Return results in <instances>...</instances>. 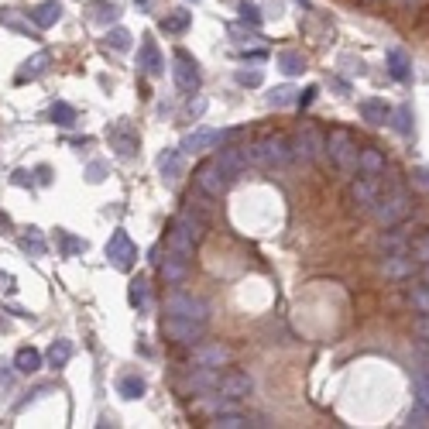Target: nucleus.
<instances>
[{"mask_svg":"<svg viewBox=\"0 0 429 429\" xmlns=\"http://www.w3.org/2000/svg\"><path fill=\"white\" fill-rule=\"evenodd\" d=\"M192 182H196V189H203L210 199H220V196L230 189V182H234V179H230V175H227V172H223L216 161H203V165L192 172Z\"/></svg>","mask_w":429,"mask_h":429,"instance_id":"nucleus-8","label":"nucleus"},{"mask_svg":"<svg viewBox=\"0 0 429 429\" xmlns=\"http://www.w3.org/2000/svg\"><path fill=\"white\" fill-rule=\"evenodd\" d=\"M388 113H392V110L385 107L381 100H364V104H361V117H364L371 128H381V124H388Z\"/></svg>","mask_w":429,"mask_h":429,"instance_id":"nucleus-29","label":"nucleus"},{"mask_svg":"<svg viewBox=\"0 0 429 429\" xmlns=\"http://www.w3.org/2000/svg\"><path fill=\"white\" fill-rule=\"evenodd\" d=\"M412 385H416V402L429 409V368H416Z\"/></svg>","mask_w":429,"mask_h":429,"instance_id":"nucleus-37","label":"nucleus"},{"mask_svg":"<svg viewBox=\"0 0 429 429\" xmlns=\"http://www.w3.org/2000/svg\"><path fill=\"white\" fill-rule=\"evenodd\" d=\"M158 172L165 182H175L182 172H186V151L182 148H165L158 155Z\"/></svg>","mask_w":429,"mask_h":429,"instance_id":"nucleus-19","label":"nucleus"},{"mask_svg":"<svg viewBox=\"0 0 429 429\" xmlns=\"http://www.w3.org/2000/svg\"><path fill=\"white\" fill-rule=\"evenodd\" d=\"M52 120L58 124V128H73L76 124V107H69V104H52Z\"/></svg>","mask_w":429,"mask_h":429,"instance_id":"nucleus-39","label":"nucleus"},{"mask_svg":"<svg viewBox=\"0 0 429 429\" xmlns=\"http://www.w3.org/2000/svg\"><path fill=\"white\" fill-rule=\"evenodd\" d=\"M412 333H416L419 340H426V344H429V313H419V316H416V323H412Z\"/></svg>","mask_w":429,"mask_h":429,"instance_id":"nucleus-46","label":"nucleus"},{"mask_svg":"<svg viewBox=\"0 0 429 429\" xmlns=\"http://www.w3.org/2000/svg\"><path fill=\"white\" fill-rule=\"evenodd\" d=\"M388 73H392V80L412 82V62H409V55L402 49H392L388 52Z\"/></svg>","mask_w":429,"mask_h":429,"instance_id":"nucleus-26","label":"nucleus"},{"mask_svg":"<svg viewBox=\"0 0 429 429\" xmlns=\"http://www.w3.org/2000/svg\"><path fill=\"white\" fill-rule=\"evenodd\" d=\"M158 271H161V282L165 285H182L189 278V271H192V261L182 258V254L165 251V261H158Z\"/></svg>","mask_w":429,"mask_h":429,"instance_id":"nucleus-16","label":"nucleus"},{"mask_svg":"<svg viewBox=\"0 0 429 429\" xmlns=\"http://www.w3.org/2000/svg\"><path fill=\"white\" fill-rule=\"evenodd\" d=\"M172 223H179L192 244H203L206 230H210V213H206V210H199V206H189V203H186V206H182V213L175 216Z\"/></svg>","mask_w":429,"mask_h":429,"instance_id":"nucleus-11","label":"nucleus"},{"mask_svg":"<svg viewBox=\"0 0 429 429\" xmlns=\"http://www.w3.org/2000/svg\"><path fill=\"white\" fill-rule=\"evenodd\" d=\"M192 361L196 364H206V368H230L234 361V350L220 340H210V344H192Z\"/></svg>","mask_w":429,"mask_h":429,"instance_id":"nucleus-12","label":"nucleus"},{"mask_svg":"<svg viewBox=\"0 0 429 429\" xmlns=\"http://www.w3.org/2000/svg\"><path fill=\"white\" fill-rule=\"evenodd\" d=\"M237 11H241V18H244V21H251V27H258V25H261V14H258V7H254L251 0H241V7H237Z\"/></svg>","mask_w":429,"mask_h":429,"instance_id":"nucleus-45","label":"nucleus"},{"mask_svg":"<svg viewBox=\"0 0 429 429\" xmlns=\"http://www.w3.org/2000/svg\"><path fill=\"white\" fill-rule=\"evenodd\" d=\"M58 18H62V4L58 0H45V4H38L31 11V25L35 27H52Z\"/></svg>","mask_w":429,"mask_h":429,"instance_id":"nucleus-25","label":"nucleus"},{"mask_svg":"<svg viewBox=\"0 0 429 429\" xmlns=\"http://www.w3.org/2000/svg\"><path fill=\"white\" fill-rule=\"evenodd\" d=\"M213 161L223 168V172H227V175H230V179L244 175V172H247V165H251V161H247V155H244V144H241V148H223Z\"/></svg>","mask_w":429,"mask_h":429,"instance_id":"nucleus-21","label":"nucleus"},{"mask_svg":"<svg viewBox=\"0 0 429 429\" xmlns=\"http://www.w3.org/2000/svg\"><path fill=\"white\" fill-rule=\"evenodd\" d=\"M323 158H330L333 168H340L344 175H357V141L347 128H333L326 135V144H323Z\"/></svg>","mask_w":429,"mask_h":429,"instance_id":"nucleus-3","label":"nucleus"},{"mask_svg":"<svg viewBox=\"0 0 429 429\" xmlns=\"http://www.w3.org/2000/svg\"><path fill=\"white\" fill-rule=\"evenodd\" d=\"M402 426H409V429H429V409H426V405L416 402V409H412V412L405 416Z\"/></svg>","mask_w":429,"mask_h":429,"instance_id":"nucleus-40","label":"nucleus"},{"mask_svg":"<svg viewBox=\"0 0 429 429\" xmlns=\"http://www.w3.org/2000/svg\"><path fill=\"white\" fill-rule=\"evenodd\" d=\"M419 354H423V357H426V361H429V344H426V340L419 344Z\"/></svg>","mask_w":429,"mask_h":429,"instance_id":"nucleus-53","label":"nucleus"},{"mask_svg":"<svg viewBox=\"0 0 429 429\" xmlns=\"http://www.w3.org/2000/svg\"><path fill=\"white\" fill-rule=\"evenodd\" d=\"M117 392L124 395V399H141L144 392H148V385H144V378L141 375H124L117 381Z\"/></svg>","mask_w":429,"mask_h":429,"instance_id":"nucleus-32","label":"nucleus"},{"mask_svg":"<svg viewBox=\"0 0 429 429\" xmlns=\"http://www.w3.org/2000/svg\"><path fill=\"white\" fill-rule=\"evenodd\" d=\"M49 62H52V55L49 52H35L27 62H21V69L14 73V80L18 82H31V80H38L45 69H49Z\"/></svg>","mask_w":429,"mask_h":429,"instance_id":"nucleus-23","label":"nucleus"},{"mask_svg":"<svg viewBox=\"0 0 429 429\" xmlns=\"http://www.w3.org/2000/svg\"><path fill=\"white\" fill-rule=\"evenodd\" d=\"M189 25H192V11H182V7H175V11H168L161 18V31L165 35H182Z\"/></svg>","mask_w":429,"mask_h":429,"instance_id":"nucleus-27","label":"nucleus"},{"mask_svg":"<svg viewBox=\"0 0 429 429\" xmlns=\"http://www.w3.org/2000/svg\"><path fill=\"white\" fill-rule=\"evenodd\" d=\"M45 357H49V364H52V368H66V364H69V357H73V344H69V340H52V347H49Z\"/></svg>","mask_w":429,"mask_h":429,"instance_id":"nucleus-34","label":"nucleus"},{"mask_svg":"<svg viewBox=\"0 0 429 429\" xmlns=\"http://www.w3.org/2000/svg\"><path fill=\"white\" fill-rule=\"evenodd\" d=\"M388 120H392V128H395L402 137L412 135V120H416V117H412V107H405V104L402 107H395L392 113H388Z\"/></svg>","mask_w":429,"mask_h":429,"instance_id":"nucleus-33","label":"nucleus"},{"mask_svg":"<svg viewBox=\"0 0 429 429\" xmlns=\"http://www.w3.org/2000/svg\"><path fill=\"white\" fill-rule=\"evenodd\" d=\"M104 179V165H89V182H100Z\"/></svg>","mask_w":429,"mask_h":429,"instance_id":"nucleus-51","label":"nucleus"},{"mask_svg":"<svg viewBox=\"0 0 429 429\" xmlns=\"http://www.w3.org/2000/svg\"><path fill=\"white\" fill-rule=\"evenodd\" d=\"M416 210V199H412V192L405 186H392L385 196H378L375 206H371V216H375L381 227H395V223H402L409 220Z\"/></svg>","mask_w":429,"mask_h":429,"instance_id":"nucleus-2","label":"nucleus"},{"mask_svg":"<svg viewBox=\"0 0 429 429\" xmlns=\"http://www.w3.org/2000/svg\"><path fill=\"white\" fill-rule=\"evenodd\" d=\"M165 313L168 316H186L192 323H206L210 320V302L192 292H172L165 299Z\"/></svg>","mask_w":429,"mask_h":429,"instance_id":"nucleus-4","label":"nucleus"},{"mask_svg":"<svg viewBox=\"0 0 429 429\" xmlns=\"http://www.w3.org/2000/svg\"><path fill=\"white\" fill-rule=\"evenodd\" d=\"M409 306L416 309V313H429V285H412L409 289Z\"/></svg>","mask_w":429,"mask_h":429,"instance_id":"nucleus-38","label":"nucleus"},{"mask_svg":"<svg viewBox=\"0 0 429 429\" xmlns=\"http://www.w3.org/2000/svg\"><path fill=\"white\" fill-rule=\"evenodd\" d=\"M323 144H326V135H323L320 128L316 124H302L299 135L292 137V158L295 161H320Z\"/></svg>","mask_w":429,"mask_h":429,"instance_id":"nucleus-6","label":"nucleus"},{"mask_svg":"<svg viewBox=\"0 0 429 429\" xmlns=\"http://www.w3.org/2000/svg\"><path fill=\"white\" fill-rule=\"evenodd\" d=\"M137 69H141L144 76H158L161 73V55H158V45H155L151 35H144V42H141V49H137Z\"/></svg>","mask_w":429,"mask_h":429,"instance_id":"nucleus-20","label":"nucleus"},{"mask_svg":"<svg viewBox=\"0 0 429 429\" xmlns=\"http://www.w3.org/2000/svg\"><path fill=\"white\" fill-rule=\"evenodd\" d=\"M107 45H113L117 52H124V49H131V35L124 27H113V31H107Z\"/></svg>","mask_w":429,"mask_h":429,"instance_id":"nucleus-44","label":"nucleus"},{"mask_svg":"<svg viewBox=\"0 0 429 429\" xmlns=\"http://www.w3.org/2000/svg\"><path fill=\"white\" fill-rule=\"evenodd\" d=\"M361 4H385V0H361Z\"/></svg>","mask_w":429,"mask_h":429,"instance_id":"nucleus-55","label":"nucleus"},{"mask_svg":"<svg viewBox=\"0 0 429 429\" xmlns=\"http://www.w3.org/2000/svg\"><path fill=\"white\" fill-rule=\"evenodd\" d=\"M399 11H419V7H426L429 0H392Z\"/></svg>","mask_w":429,"mask_h":429,"instance_id":"nucleus-50","label":"nucleus"},{"mask_svg":"<svg viewBox=\"0 0 429 429\" xmlns=\"http://www.w3.org/2000/svg\"><path fill=\"white\" fill-rule=\"evenodd\" d=\"M165 251H172V254H182L192 261V254H196V244L186 237V230L179 227V223H172L168 227V237H165Z\"/></svg>","mask_w":429,"mask_h":429,"instance_id":"nucleus-24","label":"nucleus"},{"mask_svg":"<svg viewBox=\"0 0 429 429\" xmlns=\"http://www.w3.org/2000/svg\"><path fill=\"white\" fill-rule=\"evenodd\" d=\"M423 282H426V285H429V261H426V265H423Z\"/></svg>","mask_w":429,"mask_h":429,"instance_id":"nucleus-54","label":"nucleus"},{"mask_svg":"<svg viewBox=\"0 0 429 429\" xmlns=\"http://www.w3.org/2000/svg\"><path fill=\"white\" fill-rule=\"evenodd\" d=\"M409 254L416 258V265H426V261H429V230L416 234V237L409 241Z\"/></svg>","mask_w":429,"mask_h":429,"instance_id":"nucleus-36","label":"nucleus"},{"mask_svg":"<svg viewBox=\"0 0 429 429\" xmlns=\"http://www.w3.org/2000/svg\"><path fill=\"white\" fill-rule=\"evenodd\" d=\"M381 275H385V278H395V282L412 278V275H416V258H412L409 251H392V254L381 258Z\"/></svg>","mask_w":429,"mask_h":429,"instance_id":"nucleus-15","label":"nucleus"},{"mask_svg":"<svg viewBox=\"0 0 429 429\" xmlns=\"http://www.w3.org/2000/svg\"><path fill=\"white\" fill-rule=\"evenodd\" d=\"M213 429H247V426H261V423H251L247 416H241V412H220V416H213V423H210Z\"/></svg>","mask_w":429,"mask_h":429,"instance_id":"nucleus-30","label":"nucleus"},{"mask_svg":"<svg viewBox=\"0 0 429 429\" xmlns=\"http://www.w3.org/2000/svg\"><path fill=\"white\" fill-rule=\"evenodd\" d=\"M58 244H62V254H66V258H73V254H82V251H86V241L69 237V234H58Z\"/></svg>","mask_w":429,"mask_h":429,"instance_id":"nucleus-43","label":"nucleus"},{"mask_svg":"<svg viewBox=\"0 0 429 429\" xmlns=\"http://www.w3.org/2000/svg\"><path fill=\"white\" fill-rule=\"evenodd\" d=\"M38 368H42V354L35 347H21L14 354V371L18 375H35Z\"/></svg>","mask_w":429,"mask_h":429,"instance_id":"nucleus-28","label":"nucleus"},{"mask_svg":"<svg viewBox=\"0 0 429 429\" xmlns=\"http://www.w3.org/2000/svg\"><path fill=\"white\" fill-rule=\"evenodd\" d=\"M21 251L25 254H31V258H45V251H49V244H45V237L35 230V227H27V234H21Z\"/></svg>","mask_w":429,"mask_h":429,"instance_id":"nucleus-31","label":"nucleus"},{"mask_svg":"<svg viewBox=\"0 0 429 429\" xmlns=\"http://www.w3.org/2000/svg\"><path fill=\"white\" fill-rule=\"evenodd\" d=\"M412 186L429 192V168H412Z\"/></svg>","mask_w":429,"mask_h":429,"instance_id":"nucleus-48","label":"nucleus"},{"mask_svg":"<svg viewBox=\"0 0 429 429\" xmlns=\"http://www.w3.org/2000/svg\"><path fill=\"white\" fill-rule=\"evenodd\" d=\"M216 381H220V368L196 364L186 378V388L192 392V395H206V392H216Z\"/></svg>","mask_w":429,"mask_h":429,"instance_id":"nucleus-18","label":"nucleus"},{"mask_svg":"<svg viewBox=\"0 0 429 429\" xmlns=\"http://www.w3.org/2000/svg\"><path fill=\"white\" fill-rule=\"evenodd\" d=\"M237 82H241V86H261V69H241V73H237Z\"/></svg>","mask_w":429,"mask_h":429,"instance_id":"nucleus-47","label":"nucleus"},{"mask_svg":"<svg viewBox=\"0 0 429 429\" xmlns=\"http://www.w3.org/2000/svg\"><path fill=\"white\" fill-rule=\"evenodd\" d=\"M161 333H165V340H172V344L192 347V344L203 340L206 323H192V320H186V316H165V320H161Z\"/></svg>","mask_w":429,"mask_h":429,"instance_id":"nucleus-5","label":"nucleus"},{"mask_svg":"<svg viewBox=\"0 0 429 429\" xmlns=\"http://www.w3.org/2000/svg\"><path fill=\"white\" fill-rule=\"evenodd\" d=\"M128 299H131V306L144 309V306H148V282H144V278H135V282H131V292H128Z\"/></svg>","mask_w":429,"mask_h":429,"instance_id":"nucleus-41","label":"nucleus"},{"mask_svg":"<svg viewBox=\"0 0 429 429\" xmlns=\"http://www.w3.org/2000/svg\"><path fill=\"white\" fill-rule=\"evenodd\" d=\"M107 141L120 158H135L137 148H141V137H137V131L131 128V120H117V124H110Z\"/></svg>","mask_w":429,"mask_h":429,"instance_id":"nucleus-10","label":"nucleus"},{"mask_svg":"<svg viewBox=\"0 0 429 429\" xmlns=\"http://www.w3.org/2000/svg\"><path fill=\"white\" fill-rule=\"evenodd\" d=\"M244 155L258 168H282V165L292 161V141L275 131V135H265L254 144H244Z\"/></svg>","mask_w":429,"mask_h":429,"instance_id":"nucleus-1","label":"nucleus"},{"mask_svg":"<svg viewBox=\"0 0 429 429\" xmlns=\"http://www.w3.org/2000/svg\"><path fill=\"white\" fill-rule=\"evenodd\" d=\"M220 141H223V135H216V131H206V128H203V131H192V135L182 137V144H179V148H182L186 155H199V151L213 148V144H220Z\"/></svg>","mask_w":429,"mask_h":429,"instance_id":"nucleus-22","label":"nucleus"},{"mask_svg":"<svg viewBox=\"0 0 429 429\" xmlns=\"http://www.w3.org/2000/svg\"><path fill=\"white\" fill-rule=\"evenodd\" d=\"M278 69H282L285 76H302V73H306V58L299 52H282L278 55Z\"/></svg>","mask_w":429,"mask_h":429,"instance_id":"nucleus-35","label":"nucleus"},{"mask_svg":"<svg viewBox=\"0 0 429 429\" xmlns=\"http://www.w3.org/2000/svg\"><path fill=\"white\" fill-rule=\"evenodd\" d=\"M172 76H175V86H179L182 93H196V89H199V69H196V58H192V55L175 52Z\"/></svg>","mask_w":429,"mask_h":429,"instance_id":"nucleus-14","label":"nucleus"},{"mask_svg":"<svg viewBox=\"0 0 429 429\" xmlns=\"http://www.w3.org/2000/svg\"><path fill=\"white\" fill-rule=\"evenodd\" d=\"M385 168H388L385 151H378L371 144H368V148H357V175H364V179H381Z\"/></svg>","mask_w":429,"mask_h":429,"instance_id":"nucleus-17","label":"nucleus"},{"mask_svg":"<svg viewBox=\"0 0 429 429\" xmlns=\"http://www.w3.org/2000/svg\"><path fill=\"white\" fill-rule=\"evenodd\" d=\"M107 258L110 265L117 271H131L137 261V247L131 244V237H128V230H113L107 241Z\"/></svg>","mask_w":429,"mask_h":429,"instance_id":"nucleus-9","label":"nucleus"},{"mask_svg":"<svg viewBox=\"0 0 429 429\" xmlns=\"http://www.w3.org/2000/svg\"><path fill=\"white\" fill-rule=\"evenodd\" d=\"M292 100H295V89H292V86H278V89H271V93H268V104H271V107H289Z\"/></svg>","mask_w":429,"mask_h":429,"instance_id":"nucleus-42","label":"nucleus"},{"mask_svg":"<svg viewBox=\"0 0 429 429\" xmlns=\"http://www.w3.org/2000/svg\"><path fill=\"white\" fill-rule=\"evenodd\" d=\"M216 392L227 395V399H234V402H241V399H247L254 392V381H251V375H244V371H223L220 381H216Z\"/></svg>","mask_w":429,"mask_h":429,"instance_id":"nucleus-13","label":"nucleus"},{"mask_svg":"<svg viewBox=\"0 0 429 429\" xmlns=\"http://www.w3.org/2000/svg\"><path fill=\"white\" fill-rule=\"evenodd\" d=\"M0 289H14L11 285V275H0Z\"/></svg>","mask_w":429,"mask_h":429,"instance_id":"nucleus-52","label":"nucleus"},{"mask_svg":"<svg viewBox=\"0 0 429 429\" xmlns=\"http://www.w3.org/2000/svg\"><path fill=\"white\" fill-rule=\"evenodd\" d=\"M316 93H320V89H316V86H306V89H302V93H299V97H295V104H299V107H309V104H313V100H316Z\"/></svg>","mask_w":429,"mask_h":429,"instance_id":"nucleus-49","label":"nucleus"},{"mask_svg":"<svg viewBox=\"0 0 429 429\" xmlns=\"http://www.w3.org/2000/svg\"><path fill=\"white\" fill-rule=\"evenodd\" d=\"M381 196V189H378V179H364V175H357V179H350L347 186V210L357 216L371 213V206H375V199Z\"/></svg>","mask_w":429,"mask_h":429,"instance_id":"nucleus-7","label":"nucleus"}]
</instances>
